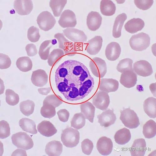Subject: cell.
Segmentation results:
<instances>
[{"label": "cell", "instance_id": "cell-30", "mask_svg": "<svg viewBox=\"0 0 156 156\" xmlns=\"http://www.w3.org/2000/svg\"><path fill=\"white\" fill-rule=\"evenodd\" d=\"M57 43L56 40H53L45 41L42 43L38 52L39 56L42 59L44 60L48 59L50 49Z\"/></svg>", "mask_w": 156, "mask_h": 156}, {"label": "cell", "instance_id": "cell-42", "mask_svg": "<svg viewBox=\"0 0 156 156\" xmlns=\"http://www.w3.org/2000/svg\"><path fill=\"white\" fill-rule=\"evenodd\" d=\"M28 40L32 43L38 42L41 37L39 29L32 26L28 29L27 33Z\"/></svg>", "mask_w": 156, "mask_h": 156}, {"label": "cell", "instance_id": "cell-41", "mask_svg": "<svg viewBox=\"0 0 156 156\" xmlns=\"http://www.w3.org/2000/svg\"><path fill=\"white\" fill-rule=\"evenodd\" d=\"M133 60L129 58L123 59L120 61L116 67L119 72L123 73L128 70H133Z\"/></svg>", "mask_w": 156, "mask_h": 156}, {"label": "cell", "instance_id": "cell-35", "mask_svg": "<svg viewBox=\"0 0 156 156\" xmlns=\"http://www.w3.org/2000/svg\"><path fill=\"white\" fill-rule=\"evenodd\" d=\"M67 1H50L49 6L52 11L55 17H58L66 4Z\"/></svg>", "mask_w": 156, "mask_h": 156}, {"label": "cell", "instance_id": "cell-24", "mask_svg": "<svg viewBox=\"0 0 156 156\" xmlns=\"http://www.w3.org/2000/svg\"><path fill=\"white\" fill-rule=\"evenodd\" d=\"M144 21L140 18H133L128 21L125 24V30L132 34L141 30L145 26Z\"/></svg>", "mask_w": 156, "mask_h": 156}, {"label": "cell", "instance_id": "cell-32", "mask_svg": "<svg viewBox=\"0 0 156 156\" xmlns=\"http://www.w3.org/2000/svg\"><path fill=\"white\" fill-rule=\"evenodd\" d=\"M19 124L23 131L32 134L37 133L36 124L32 120L28 118H23L20 120Z\"/></svg>", "mask_w": 156, "mask_h": 156}, {"label": "cell", "instance_id": "cell-12", "mask_svg": "<svg viewBox=\"0 0 156 156\" xmlns=\"http://www.w3.org/2000/svg\"><path fill=\"white\" fill-rule=\"evenodd\" d=\"M133 69L136 74L144 77L151 76L153 73L151 65L148 61L144 60L135 62L133 64Z\"/></svg>", "mask_w": 156, "mask_h": 156}, {"label": "cell", "instance_id": "cell-7", "mask_svg": "<svg viewBox=\"0 0 156 156\" xmlns=\"http://www.w3.org/2000/svg\"><path fill=\"white\" fill-rule=\"evenodd\" d=\"M89 67L93 75L95 76L102 78L107 73V66L105 61L100 58L95 57L91 59Z\"/></svg>", "mask_w": 156, "mask_h": 156}, {"label": "cell", "instance_id": "cell-14", "mask_svg": "<svg viewBox=\"0 0 156 156\" xmlns=\"http://www.w3.org/2000/svg\"><path fill=\"white\" fill-rule=\"evenodd\" d=\"M97 148L100 154L107 156L111 154L113 148V142L111 139L106 136L101 137L98 140Z\"/></svg>", "mask_w": 156, "mask_h": 156}, {"label": "cell", "instance_id": "cell-40", "mask_svg": "<svg viewBox=\"0 0 156 156\" xmlns=\"http://www.w3.org/2000/svg\"><path fill=\"white\" fill-rule=\"evenodd\" d=\"M55 108V107L50 104H44L41 108V114L45 118L51 119L56 115Z\"/></svg>", "mask_w": 156, "mask_h": 156}, {"label": "cell", "instance_id": "cell-45", "mask_svg": "<svg viewBox=\"0 0 156 156\" xmlns=\"http://www.w3.org/2000/svg\"><path fill=\"white\" fill-rule=\"evenodd\" d=\"M94 147L93 142L88 139L84 140L81 143L82 152L87 155H89L91 153Z\"/></svg>", "mask_w": 156, "mask_h": 156}, {"label": "cell", "instance_id": "cell-44", "mask_svg": "<svg viewBox=\"0 0 156 156\" xmlns=\"http://www.w3.org/2000/svg\"><path fill=\"white\" fill-rule=\"evenodd\" d=\"M10 135V128L9 123L3 120L0 122V138L4 139Z\"/></svg>", "mask_w": 156, "mask_h": 156}, {"label": "cell", "instance_id": "cell-1", "mask_svg": "<svg viewBox=\"0 0 156 156\" xmlns=\"http://www.w3.org/2000/svg\"><path fill=\"white\" fill-rule=\"evenodd\" d=\"M55 82L59 91L70 101L83 99L91 92L94 85V78L87 68L73 60L60 65L55 72Z\"/></svg>", "mask_w": 156, "mask_h": 156}, {"label": "cell", "instance_id": "cell-28", "mask_svg": "<svg viewBox=\"0 0 156 156\" xmlns=\"http://www.w3.org/2000/svg\"><path fill=\"white\" fill-rule=\"evenodd\" d=\"M131 138V135L129 130L124 128L117 131L115 133L114 138L117 144L124 145L128 143Z\"/></svg>", "mask_w": 156, "mask_h": 156}, {"label": "cell", "instance_id": "cell-27", "mask_svg": "<svg viewBox=\"0 0 156 156\" xmlns=\"http://www.w3.org/2000/svg\"><path fill=\"white\" fill-rule=\"evenodd\" d=\"M127 18V16L125 13L117 16L115 21L112 31V35L114 37L118 38L121 36L122 30Z\"/></svg>", "mask_w": 156, "mask_h": 156}, {"label": "cell", "instance_id": "cell-9", "mask_svg": "<svg viewBox=\"0 0 156 156\" xmlns=\"http://www.w3.org/2000/svg\"><path fill=\"white\" fill-rule=\"evenodd\" d=\"M58 23L63 28L75 27L76 25L77 21L74 12L69 9L65 10L62 13Z\"/></svg>", "mask_w": 156, "mask_h": 156}, {"label": "cell", "instance_id": "cell-31", "mask_svg": "<svg viewBox=\"0 0 156 156\" xmlns=\"http://www.w3.org/2000/svg\"><path fill=\"white\" fill-rule=\"evenodd\" d=\"M100 10L102 14L106 16L114 15L116 11L115 5L111 1L102 0L100 3Z\"/></svg>", "mask_w": 156, "mask_h": 156}, {"label": "cell", "instance_id": "cell-34", "mask_svg": "<svg viewBox=\"0 0 156 156\" xmlns=\"http://www.w3.org/2000/svg\"><path fill=\"white\" fill-rule=\"evenodd\" d=\"M18 68L21 71L24 72L30 71L33 67V63L28 57H23L19 58L16 62Z\"/></svg>", "mask_w": 156, "mask_h": 156}, {"label": "cell", "instance_id": "cell-51", "mask_svg": "<svg viewBox=\"0 0 156 156\" xmlns=\"http://www.w3.org/2000/svg\"><path fill=\"white\" fill-rule=\"evenodd\" d=\"M23 149H17L12 153L11 156H27V152Z\"/></svg>", "mask_w": 156, "mask_h": 156}, {"label": "cell", "instance_id": "cell-6", "mask_svg": "<svg viewBox=\"0 0 156 156\" xmlns=\"http://www.w3.org/2000/svg\"><path fill=\"white\" fill-rule=\"evenodd\" d=\"M37 22L40 29L45 31L52 29L56 23L54 17L48 11L42 12L38 16Z\"/></svg>", "mask_w": 156, "mask_h": 156}, {"label": "cell", "instance_id": "cell-47", "mask_svg": "<svg viewBox=\"0 0 156 156\" xmlns=\"http://www.w3.org/2000/svg\"><path fill=\"white\" fill-rule=\"evenodd\" d=\"M11 64V61L8 56L1 53L0 54V69H6L9 68Z\"/></svg>", "mask_w": 156, "mask_h": 156}, {"label": "cell", "instance_id": "cell-36", "mask_svg": "<svg viewBox=\"0 0 156 156\" xmlns=\"http://www.w3.org/2000/svg\"><path fill=\"white\" fill-rule=\"evenodd\" d=\"M64 51L60 48L54 49L50 53L48 61L49 66L52 67L64 55Z\"/></svg>", "mask_w": 156, "mask_h": 156}, {"label": "cell", "instance_id": "cell-50", "mask_svg": "<svg viewBox=\"0 0 156 156\" xmlns=\"http://www.w3.org/2000/svg\"><path fill=\"white\" fill-rule=\"evenodd\" d=\"M50 87L41 88L38 89V91L40 94L43 95H47L51 91Z\"/></svg>", "mask_w": 156, "mask_h": 156}, {"label": "cell", "instance_id": "cell-43", "mask_svg": "<svg viewBox=\"0 0 156 156\" xmlns=\"http://www.w3.org/2000/svg\"><path fill=\"white\" fill-rule=\"evenodd\" d=\"M62 103L63 101L60 97L53 94L49 95L45 98L43 105L50 104L56 108L60 106Z\"/></svg>", "mask_w": 156, "mask_h": 156}, {"label": "cell", "instance_id": "cell-5", "mask_svg": "<svg viewBox=\"0 0 156 156\" xmlns=\"http://www.w3.org/2000/svg\"><path fill=\"white\" fill-rule=\"evenodd\" d=\"M11 139L13 144L18 148L28 150L33 147L32 139L25 133L20 132L13 134Z\"/></svg>", "mask_w": 156, "mask_h": 156}, {"label": "cell", "instance_id": "cell-3", "mask_svg": "<svg viewBox=\"0 0 156 156\" xmlns=\"http://www.w3.org/2000/svg\"><path fill=\"white\" fill-rule=\"evenodd\" d=\"M150 41V37L148 34L141 32L132 36L130 39L129 44L133 49L137 51H142L149 46Z\"/></svg>", "mask_w": 156, "mask_h": 156}, {"label": "cell", "instance_id": "cell-21", "mask_svg": "<svg viewBox=\"0 0 156 156\" xmlns=\"http://www.w3.org/2000/svg\"><path fill=\"white\" fill-rule=\"evenodd\" d=\"M121 48L119 44L116 42H112L107 46L105 50V55L108 59L114 61L119 57Z\"/></svg>", "mask_w": 156, "mask_h": 156}, {"label": "cell", "instance_id": "cell-39", "mask_svg": "<svg viewBox=\"0 0 156 156\" xmlns=\"http://www.w3.org/2000/svg\"><path fill=\"white\" fill-rule=\"evenodd\" d=\"M6 101L8 105L11 106H15L17 105L20 101L19 95L13 90L8 89L6 90Z\"/></svg>", "mask_w": 156, "mask_h": 156}, {"label": "cell", "instance_id": "cell-22", "mask_svg": "<svg viewBox=\"0 0 156 156\" xmlns=\"http://www.w3.org/2000/svg\"><path fill=\"white\" fill-rule=\"evenodd\" d=\"M38 132L41 135L47 137L53 136L57 132V130L49 121H43L37 126Z\"/></svg>", "mask_w": 156, "mask_h": 156}, {"label": "cell", "instance_id": "cell-19", "mask_svg": "<svg viewBox=\"0 0 156 156\" xmlns=\"http://www.w3.org/2000/svg\"><path fill=\"white\" fill-rule=\"evenodd\" d=\"M119 86V82L112 79L104 78L101 80L99 89L101 91L109 93L116 91Z\"/></svg>", "mask_w": 156, "mask_h": 156}, {"label": "cell", "instance_id": "cell-46", "mask_svg": "<svg viewBox=\"0 0 156 156\" xmlns=\"http://www.w3.org/2000/svg\"><path fill=\"white\" fill-rule=\"evenodd\" d=\"M135 4L140 9L143 10H146L149 9L151 7L154 3L153 0H147V1H134Z\"/></svg>", "mask_w": 156, "mask_h": 156}, {"label": "cell", "instance_id": "cell-17", "mask_svg": "<svg viewBox=\"0 0 156 156\" xmlns=\"http://www.w3.org/2000/svg\"><path fill=\"white\" fill-rule=\"evenodd\" d=\"M102 18L99 12L91 11L88 14L87 19V24L88 28L95 31L98 30L101 24Z\"/></svg>", "mask_w": 156, "mask_h": 156}, {"label": "cell", "instance_id": "cell-20", "mask_svg": "<svg viewBox=\"0 0 156 156\" xmlns=\"http://www.w3.org/2000/svg\"><path fill=\"white\" fill-rule=\"evenodd\" d=\"M31 81L35 86L43 87L48 82V76L44 70L41 69H38L33 72Z\"/></svg>", "mask_w": 156, "mask_h": 156}, {"label": "cell", "instance_id": "cell-25", "mask_svg": "<svg viewBox=\"0 0 156 156\" xmlns=\"http://www.w3.org/2000/svg\"><path fill=\"white\" fill-rule=\"evenodd\" d=\"M62 145L60 141H51L47 144L45 152L48 156H60L62 153Z\"/></svg>", "mask_w": 156, "mask_h": 156}, {"label": "cell", "instance_id": "cell-38", "mask_svg": "<svg viewBox=\"0 0 156 156\" xmlns=\"http://www.w3.org/2000/svg\"><path fill=\"white\" fill-rule=\"evenodd\" d=\"M72 127L77 129L83 128L86 123V119L82 113L75 114L71 122Z\"/></svg>", "mask_w": 156, "mask_h": 156}, {"label": "cell", "instance_id": "cell-18", "mask_svg": "<svg viewBox=\"0 0 156 156\" xmlns=\"http://www.w3.org/2000/svg\"><path fill=\"white\" fill-rule=\"evenodd\" d=\"M97 118L100 126L105 127H108L114 124L116 119L113 111L111 109L103 112L98 115Z\"/></svg>", "mask_w": 156, "mask_h": 156}, {"label": "cell", "instance_id": "cell-13", "mask_svg": "<svg viewBox=\"0 0 156 156\" xmlns=\"http://www.w3.org/2000/svg\"><path fill=\"white\" fill-rule=\"evenodd\" d=\"M14 8L18 14L21 16L30 14L33 9L34 6L32 1H15Z\"/></svg>", "mask_w": 156, "mask_h": 156}, {"label": "cell", "instance_id": "cell-11", "mask_svg": "<svg viewBox=\"0 0 156 156\" xmlns=\"http://www.w3.org/2000/svg\"><path fill=\"white\" fill-rule=\"evenodd\" d=\"M92 102L94 105L97 108L105 111L109 106L110 97L108 93L100 91L93 98Z\"/></svg>", "mask_w": 156, "mask_h": 156}, {"label": "cell", "instance_id": "cell-37", "mask_svg": "<svg viewBox=\"0 0 156 156\" xmlns=\"http://www.w3.org/2000/svg\"><path fill=\"white\" fill-rule=\"evenodd\" d=\"M20 107L21 112L24 115L29 116L34 112L35 103L33 101L28 100L21 102Z\"/></svg>", "mask_w": 156, "mask_h": 156}, {"label": "cell", "instance_id": "cell-4", "mask_svg": "<svg viewBox=\"0 0 156 156\" xmlns=\"http://www.w3.org/2000/svg\"><path fill=\"white\" fill-rule=\"evenodd\" d=\"M121 113L120 119L126 127L133 129L140 125L138 117L134 110L127 108L121 111Z\"/></svg>", "mask_w": 156, "mask_h": 156}, {"label": "cell", "instance_id": "cell-23", "mask_svg": "<svg viewBox=\"0 0 156 156\" xmlns=\"http://www.w3.org/2000/svg\"><path fill=\"white\" fill-rule=\"evenodd\" d=\"M147 149L146 141L144 139L135 140L131 147L130 152L132 156H144Z\"/></svg>", "mask_w": 156, "mask_h": 156}, {"label": "cell", "instance_id": "cell-10", "mask_svg": "<svg viewBox=\"0 0 156 156\" xmlns=\"http://www.w3.org/2000/svg\"><path fill=\"white\" fill-rule=\"evenodd\" d=\"M63 34L69 40L76 43H83L87 40V37L85 33L81 30L69 28L63 31Z\"/></svg>", "mask_w": 156, "mask_h": 156}, {"label": "cell", "instance_id": "cell-8", "mask_svg": "<svg viewBox=\"0 0 156 156\" xmlns=\"http://www.w3.org/2000/svg\"><path fill=\"white\" fill-rule=\"evenodd\" d=\"M55 38L59 43V48L62 50L65 54L69 56L75 55L76 53V47L73 42L67 40L63 34L58 33L55 34Z\"/></svg>", "mask_w": 156, "mask_h": 156}, {"label": "cell", "instance_id": "cell-29", "mask_svg": "<svg viewBox=\"0 0 156 156\" xmlns=\"http://www.w3.org/2000/svg\"><path fill=\"white\" fill-rule=\"evenodd\" d=\"M144 109L145 112L150 117L153 119L156 118V99L149 97L144 101Z\"/></svg>", "mask_w": 156, "mask_h": 156}, {"label": "cell", "instance_id": "cell-49", "mask_svg": "<svg viewBox=\"0 0 156 156\" xmlns=\"http://www.w3.org/2000/svg\"><path fill=\"white\" fill-rule=\"evenodd\" d=\"M28 55L29 57H33L37 54V50L36 46L33 44H29L25 47Z\"/></svg>", "mask_w": 156, "mask_h": 156}, {"label": "cell", "instance_id": "cell-2", "mask_svg": "<svg viewBox=\"0 0 156 156\" xmlns=\"http://www.w3.org/2000/svg\"><path fill=\"white\" fill-rule=\"evenodd\" d=\"M80 133L77 129L68 127L62 131L61 141L64 146L68 148H73L79 144Z\"/></svg>", "mask_w": 156, "mask_h": 156}, {"label": "cell", "instance_id": "cell-26", "mask_svg": "<svg viewBox=\"0 0 156 156\" xmlns=\"http://www.w3.org/2000/svg\"><path fill=\"white\" fill-rule=\"evenodd\" d=\"M80 107L81 112L84 116L85 119L93 123L96 109L94 105L89 101H87L82 103Z\"/></svg>", "mask_w": 156, "mask_h": 156}, {"label": "cell", "instance_id": "cell-16", "mask_svg": "<svg viewBox=\"0 0 156 156\" xmlns=\"http://www.w3.org/2000/svg\"><path fill=\"white\" fill-rule=\"evenodd\" d=\"M103 41L102 37L97 36L87 43L86 50L87 53L92 55L98 54L101 48Z\"/></svg>", "mask_w": 156, "mask_h": 156}, {"label": "cell", "instance_id": "cell-48", "mask_svg": "<svg viewBox=\"0 0 156 156\" xmlns=\"http://www.w3.org/2000/svg\"><path fill=\"white\" fill-rule=\"evenodd\" d=\"M57 113L61 121L63 122L68 121L70 114L67 110L66 109H62L58 111Z\"/></svg>", "mask_w": 156, "mask_h": 156}, {"label": "cell", "instance_id": "cell-15", "mask_svg": "<svg viewBox=\"0 0 156 156\" xmlns=\"http://www.w3.org/2000/svg\"><path fill=\"white\" fill-rule=\"evenodd\" d=\"M137 81V75L133 70H128L122 73L120 81L122 85L128 88L134 87Z\"/></svg>", "mask_w": 156, "mask_h": 156}, {"label": "cell", "instance_id": "cell-33", "mask_svg": "<svg viewBox=\"0 0 156 156\" xmlns=\"http://www.w3.org/2000/svg\"><path fill=\"white\" fill-rule=\"evenodd\" d=\"M143 133L145 137L151 139L156 135V123L152 120H150L143 126Z\"/></svg>", "mask_w": 156, "mask_h": 156}]
</instances>
